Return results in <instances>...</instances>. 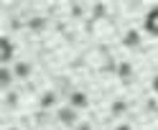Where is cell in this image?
Instances as JSON below:
<instances>
[{"label":"cell","instance_id":"7c38bea8","mask_svg":"<svg viewBox=\"0 0 158 130\" xmlns=\"http://www.w3.org/2000/svg\"><path fill=\"white\" fill-rule=\"evenodd\" d=\"M13 130H15V128H13Z\"/></svg>","mask_w":158,"mask_h":130},{"label":"cell","instance_id":"8fae6325","mask_svg":"<svg viewBox=\"0 0 158 130\" xmlns=\"http://www.w3.org/2000/svg\"><path fill=\"white\" fill-rule=\"evenodd\" d=\"M115 130H130V125H117Z\"/></svg>","mask_w":158,"mask_h":130},{"label":"cell","instance_id":"ba28073f","mask_svg":"<svg viewBox=\"0 0 158 130\" xmlns=\"http://www.w3.org/2000/svg\"><path fill=\"white\" fill-rule=\"evenodd\" d=\"M127 74H130V66L123 64V66H120V77H127Z\"/></svg>","mask_w":158,"mask_h":130},{"label":"cell","instance_id":"6da1fadb","mask_svg":"<svg viewBox=\"0 0 158 130\" xmlns=\"http://www.w3.org/2000/svg\"><path fill=\"white\" fill-rule=\"evenodd\" d=\"M143 26H145V31L151 33V36H158V5L153 8L151 13L145 15V21H143Z\"/></svg>","mask_w":158,"mask_h":130},{"label":"cell","instance_id":"9c48e42d","mask_svg":"<svg viewBox=\"0 0 158 130\" xmlns=\"http://www.w3.org/2000/svg\"><path fill=\"white\" fill-rule=\"evenodd\" d=\"M77 130H92V128H89V125H87V123H82V125H79V128H77Z\"/></svg>","mask_w":158,"mask_h":130},{"label":"cell","instance_id":"3957f363","mask_svg":"<svg viewBox=\"0 0 158 130\" xmlns=\"http://www.w3.org/2000/svg\"><path fill=\"white\" fill-rule=\"evenodd\" d=\"M59 120H61L64 125H74L77 123V115H74L72 107H64V110H59Z\"/></svg>","mask_w":158,"mask_h":130},{"label":"cell","instance_id":"30bf717a","mask_svg":"<svg viewBox=\"0 0 158 130\" xmlns=\"http://www.w3.org/2000/svg\"><path fill=\"white\" fill-rule=\"evenodd\" d=\"M153 89H156V92H158V74L153 77Z\"/></svg>","mask_w":158,"mask_h":130},{"label":"cell","instance_id":"52a82bcc","mask_svg":"<svg viewBox=\"0 0 158 130\" xmlns=\"http://www.w3.org/2000/svg\"><path fill=\"white\" fill-rule=\"evenodd\" d=\"M28 72H31V66H28V64H18L15 66V74L18 77H28Z\"/></svg>","mask_w":158,"mask_h":130},{"label":"cell","instance_id":"8992f818","mask_svg":"<svg viewBox=\"0 0 158 130\" xmlns=\"http://www.w3.org/2000/svg\"><path fill=\"white\" fill-rule=\"evenodd\" d=\"M138 41H140V36H138V31H127V36H125V46H135Z\"/></svg>","mask_w":158,"mask_h":130},{"label":"cell","instance_id":"277c9868","mask_svg":"<svg viewBox=\"0 0 158 130\" xmlns=\"http://www.w3.org/2000/svg\"><path fill=\"white\" fill-rule=\"evenodd\" d=\"M72 105L74 107H87V94L84 92H74L72 94Z\"/></svg>","mask_w":158,"mask_h":130},{"label":"cell","instance_id":"5b68a950","mask_svg":"<svg viewBox=\"0 0 158 130\" xmlns=\"http://www.w3.org/2000/svg\"><path fill=\"white\" fill-rule=\"evenodd\" d=\"M10 79H13V74L8 72V69H0V87L8 89V87H10Z\"/></svg>","mask_w":158,"mask_h":130},{"label":"cell","instance_id":"7a4b0ae2","mask_svg":"<svg viewBox=\"0 0 158 130\" xmlns=\"http://www.w3.org/2000/svg\"><path fill=\"white\" fill-rule=\"evenodd\" d=\"M13 59V44H10V38H0V61H10Z\"/></svg>","mask_w":158,"mask_h":130}]
</instances>
